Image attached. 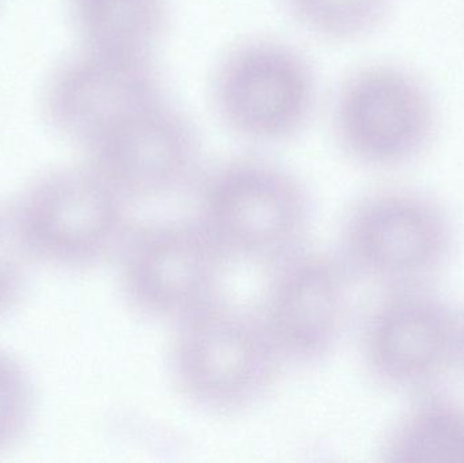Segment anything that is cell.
I'll list each match as a JSON object with an SVG mask.
<instances>
[{
	"label": "cell",
	"instance_id": "cell-1",
	"mask_svg": "<svg viewBox=\"0 0 464 463\" xmlns=\"http://www.w3.org/2000/svg\"><path fill=\"white\" fill-rule=\"evenodd\" d=\"M286 366L256 310L219 299L174 326L169 371L192 407L214 416L253 410Z\"/></svg>",
	"mask_w": 464,
	"mask_h": 463
},
{
	"label": "cell",
	"instance_id": "cell-2",
	"mask_svg": "<svg viewBox=\"0 0 464 463\" xmlns=\"http://www.w3.org/2000/svg\"><path fill=\"white\" fill-rule=\"evenodd\" d=\"M457 247V223L443 201L411 188H383L346 212L337 255L356 282L383 291L435 285Z\"/></svg>",
	"mask_w": 464,
	"mask_h": 463
},
{
	"label": "cell",
	"instance_id": "cell-3",
	"mask_svg": "<svg viewBox=\"0 0 464 463\" xmlns=\"http://www.w3.org/2000/svg\"><path fill=\"white\" fill-rule=\"evenodd\" d=\"M313 201L285 169L242 158L207 174L198 217L230 263L272 268L305 247Z\"/></svg>",
	"mask_w": 464,
	"mask_h": 463
},
{
	"label": "cell",
	"instance_id": "cell-4",
	"mask_svg": "<svg viewBox=\"0 0 464 463\" xmlns=\"http://www.w3.org/2000/svg\"><path fill=\"white\" fill-rule=\"evenodd\" d=\"M463 315L433 285L379 291L360 326L368 378L390 393L440 389L462 362Z\"/></svg>",
	"mask_w": 464,
	"mask_h": 463
},
{
	"label": "cell",
	"instance_id": "cell-5",
	"mask_svg": "<svg viewBox=\"0 0 464 463\" xmlns=\"http://www.w3.org/2000/svg\"><path fill=\"white\" fill-rule=\"evenodd\" d=\"M132 204L87 162L45 174L13 207L37 260L87 269L119 256L133 228Z\"/></svg>",
	"mask_w": 464,
	"mask_h": 463
},
{
	"label": "cell",
	"instance_id": "cell-6",
	"mask_svg": "<svg viewBox=\"0 0 464 463\" xmlns=\"http://www.w3.org/2000/svg\"><path fill=\"white\" fill-rule=\"evenodd\" d=\"M117 257L130 309L173 326L222 299L231 264L196 217L133 226Z\"/></svg>",
	"mask_w": 464,
	"mask_h": 463
},
{
	"label": "cell",
	"instance_id": "cell-7",
	"mask_svg": "<svg viewBox=\"0 0 464 463\" xmlns=\"http://www.w3.org/2000/svg\"><path fill=\"white\" fill-rule=\"evenodd\" d=\"M436 122L430 90L411 71L394 64L360 68L335 98L338 141L365 168L392 169L417 159L432 141Z\"/></svg>",
	"mask_w": 464,
	"mask_h": 463
},
{
	"label": "cell",
	"instance_id": "cell-8",
	"mask_svg": "<svg viewBox=\"0 0 464 463\" xmlns=\"http://www.w3.org/2000/svg\"><path fill=\"white\" fill-rule=\"evenodd\" d=\"M354 283L337 253L307 247L270 268L256 312L285 364L313 366L337 350Z\"/></svg>",
	"mask_w": 464,
	"mask_h": 463
},
{
	"label": "cell",
	"instance_id": "cell-9",
	"mask_svg": "<svg viewBox=\"0 0 464 463\" xmlns=\"http://www.w3.org/2000/svg\"><path fill=\"white\" fill-rule=\"evenodd\" d=\"M304 56L275 40L232 49L218 68L214 100L223 121L248 140L275 143L303 130L315 103Z\"/></svg>",
	"mask_w": 464,
	"mask_h": 463
},
{
	"label": "cell",
	"instance_id": "cell-10",
	"mask_svg": "<svg viewBox=\"0 0 464 463\" xmlns=\"http://www.w3.org/2000/svg\"><path fill=\"white\" fill-rule=\"evenodd\" d=\"M87 151V162L133 203L182 192L200 173L198 130L166 100L139 111Z\"/></svg>",
	"mask_w": 464,
	"mask_h": 463
},
{
	"label": "cell",
	"instance_id": "cell-11",
	"mask_svg": "<svg viewBox=\"0 0 464 463\" xmlns=\"http://www.w3.org/2000/svg\"><path fill=\"white\" fill-rule=\"evenodd\" d=\"M163 100L152 56L84 49L52 79L48 111L57 130L89 149Z\"/></svg>",
	"mask_w": 464,
	"mask_h": 463
},
{
	"label": "cell",
	"instance_id": "cell-12",
	"mask_svg": "<svg viewBox=\"0 0 464 463\" xmlns=\"http://www.w3.org/2000/svg\"><path fill=\"white\" fill-rule=\"evenodd\" d=\"M411 399L379 442L382 461L464 463V404L440 389Z\"/></svg>",
	"mask_w": 464,
	"mask_h": 463
},
{
	"label": "cell",
	"instance_id": "cell-13",
	"mask_svg": "<svg viewBox=\"0 0 464 463\" xmlns=\"http://www.w3.org/2000/svg\"><path fill=\"white\" fill-rule=\"evenodd\" d=\"M168 0H73L84 49L152 56L168 29Z\"/></svg>",
	"mask_w": 464,
	"mask_h": 463
},
{
	"label": "cell",
	"instance_id": "cell-14",
	"mask_svg": "<svg viewBox=\"0 0 464 463\" xmlns=\"http://www.w3.org/2000/svg\"><path fill=\"white\" fill-rule=\"evenodd\" d=\"M310 32L333 40H354L372 32L392 0H284Z\"/></svg>",
	"mask_w": 464,
	"mask_h": 463
},
{
	"label": "cell",
	"instance_id": "cell-15",
	"mask_svg": "<svg viewBox=\"0 0 464 463\" xmlns=\"http://www.w3.org/2000/svg\"><path fill=\"white\" fill-rule=\"evenodd\" d=\"M34 261L37 258L24 238L14 207H0V315L7 314L21 301Z\"/></svg>",
	"mask_w": 464,
	"mask_h": 463
},
{
	"label": "cell",
	"instance_id": "cell-16",
	"mask_svg": "<svg viewBox=\"0 0 464 463\" xmlns=\"http://www.w3.org/2000/svg\"><path fill=\"white\" fill-rule=\"evenodd\" d=\"M33 389L24 367L0 351V449L16 442L32 419Z\"/></svg>",
	"mask_w": 464,
	"mask_h": 463
},
{
	"label": "cell",
	"instance_id": "cell-17",
	"mask_svg": "<svg viewBox=\"0 0 464 463\" xmlns=\"http://www.w3.org/2000/svg\"><path fill=\"white\" fill-rule=\"evenodd\" d=\"M460 363L464 364V315H463V331H462V362Z\"/></svg>",
	"mask_w": 464,
	"mask_h": 463
}]
</instances>
